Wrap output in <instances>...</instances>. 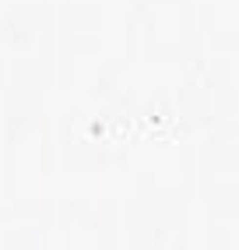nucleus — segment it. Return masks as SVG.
Masks as SVG:
<instances>
[]
</instances>
